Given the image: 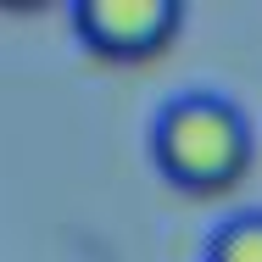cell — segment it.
<instances>
[{
	"instance_id": "cell-1",
	"label": "cell",
	"mask_w": 262,
	"mask_h": 262,
	"mask_svg": "<svg viewBox=\"0 0 262 262\" xmlns=\"http://www.w3.org/2000/svg\"><path fill=\"white\" fill-rule=\"evenodd\" d=\"M145 151L179 195H229L257 162V134L223 90H179L157 106Z\"/></svg>"
},
{
	"instance_id": "cell-2",
	"label": "cell",
	"mask_w": 262,
	"mask_h": 262,
	"mask_svg": "<svg viewBox=\"0 0 262 262\" xmlns=\"http://www.w3.org/2000/svg\"><path fill=\"white\" fill-rule=\"evenodd\" d=\"M184 28V0H78L73 34L95 61L140 67L173 51Z\"/></svg>"
},
{
	"instance_id": "cell-3",
	"label": "cell",
	"mask_w": 262,
	"mask_h": 262,
	"mask_svg": "<svg viewBox=\"0 0 262 262\" xmlns=\"http://www.w3.org/2000/svg\"><path fill=\"white\" fill-rule=\"evenodd\" d=\"M201 262H262V207L229 212L201 246Z\"/></svg>"
}]
</instances>
